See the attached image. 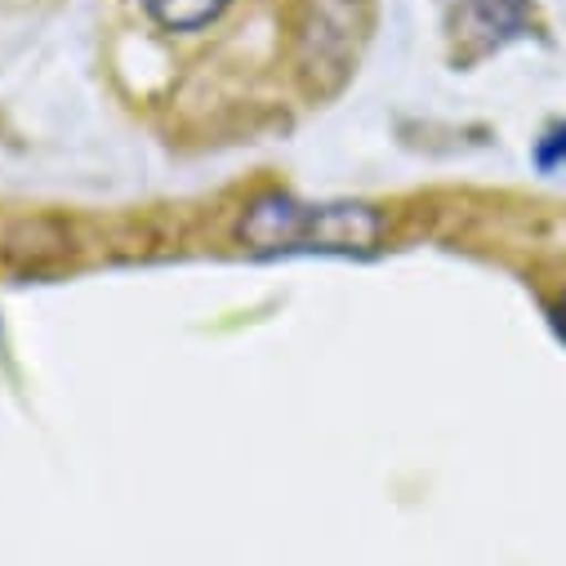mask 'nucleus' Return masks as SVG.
<instances>
[{"label": "nucleus", "mask_w": 566, "mask_h": 566, "mask_svg": "<svg viewBox=\"0 0 566 566\" xmlns=\"http://www.w3.org/2000/svg\"><path fill=\"white\" fill-rule=\"evenodd\" d=\"M237 237L254 254H366L384 237V214L366 201L263 197L241 214Z\"/></svg>", "instance_id": "f257e3e1"}, {"label": "nucleus", "mask_w": 566, "mask_h": 566, "mask_svg": "<svg viewBox=\"0 0 566 566\" xmlns=\"http://www.w3.org/2000/svg\"><path fill=\"white\" fill-rule=\"evenodd\" d=\"M460 10V32L504 45L531 32V0H451Z\"/></svg>", "instance_id": "f03ea898"}, {"label": "nucleus", "mask_w": 566, "mask_h": 566, "mask_svg": "<svg viewBox=\"0 0 566 566\" xmlns=\"http://www.w3.org/2000/svg\"><path fill=\"white\" fill-rule=\"evenodd\" d=\"M232 0H144V10L166 28V32H201L210 28Z\"/></svg>", "instance_id": "7ed1b4c3"}, {"label": "nucleus", "mask_w": 566, "mask_h": 566, "mask_svg": "<svg viewBox=\"0 0 566 566\" xmlns=\"http://www.w3.org/2000/svg\"><path fill=\"white\" fill-rule=\"evenodd\" d=\"M535 166L544 170V175H553V170H566V125H557V129H548L539 144H535Z\"/></svg>", "instance_id": "20e7f679"}, {"label": "nucleus", "mask_w": 566, "mask_h": 566, "mask_svg": "<svg viewBox=\"0 0 566 566\" xmlns=\"http://www.w3.org/2000/svg\"><path fill=\"white\" fill-rule=\"evenodd\" d=\"M557 326H562V335H566V295H562V304H557Z\"/></svg>", "instance_id": "39448f33"}]
</instances>
